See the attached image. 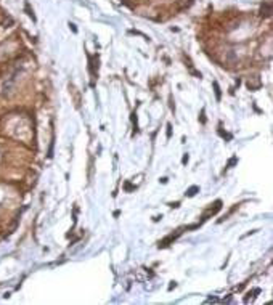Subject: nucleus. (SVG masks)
Returning <instances> with one entry per match:
<instances>
[{
    "label": "nucleus",
    "mask_w": 273,
    "mask_h": 305,
    "mask_svg": "<svg viewBox=\"0 0 273 305\" xmlns=\"http://www.w3.org/2000/svg\"><path fill=\"white\" fill-rule=\"evenodd\" d=\"M260 15H262V16H265V18H268V16L272 15V3H270V2H267L265 7H262Z\"/></svg>",
    "instance_id": "1"
},
{
    "label": "nucleus",
    "mask_w": 273,
    "mask_h": 305,
    "mask_svg": "<svg viewBox=\"0 0 273 305\" xmlns=\"http://www.w3.org/2000/svg\"><path fill=\"white\" fill-rule=\"evenodd\" d=\"M198 191H199V186H191V188L186 189V196H188V197H193L194 194L198 193Z\"/></svg>",
    "instance_id": "2"
},
{
    "label": "nucleus",
    "mask_w": 273,
    "mask_h": 305,
    "mask_svg": "<svg viewBox=\"0 0 273 305\" xmlns=\"http://www.w3.org/2000/svg\"><path fill=\"white\" fill-rule=\"evenodd\" d=\"M214 90H215V97H217V100H220V97H222V93H220V87H219V84L217 82H214Z\"/></svg>",
    "instance_id": "3"
},
{
    "label": "nucleus",
    "mask_w": 273,
    "mask_h": 305,
    "mask_svg": "<svg viewBox=\"0 0 273 305\" xmlns=\"http://www.w3.org/2000/svg\"><path fill=\"white\" fill-rule=\"evenodd\" d=\"M26 11H27V15H29V16H31V18H32V20L35 21V16H34V13H32V10H31V8H29V3H26Z\"/></svg>",
    "instance_id": "4"
},
{
    "label": "nucleus",
    "mask_w": 273,
    "mask_h": 305,
    "mask_svg": "<svg viewBox=\"0 0 273 305\" xmlns=\"http://www.w3.org/2000/svg\"><path fill=\"white\" fill-rule=\"evenodd\" d=\"M170 128L172 127H170V124H169V125H167V138H170V135H172V130H170Z\"/></svg>",
    "instance_id": "5"
},
{
    "label": "nucleus",
    "mask_w": 273,
    "mask_h": 305,
    "mask_svg": "<svg viewBox=\"0 0 273 305\" xmlns=\"http://www.w3.org/2000/svg\"><path fill=\"white\" fill-rule=\"evenodd\" d=\"M188 162V154H185L183 157H182V164H186Z\"/></svg>",
    "instance_id": "6"
},
{
    "label": "nucleus",
    "mask_w": 273,
    "mask_h": 305,
    "mask_svg": "<svg viewBox=\"0 0 273 305\" xmlns=\"http://www.w3.org/2000/svg\"><path fill=\"white\" fill-rule=\"evenodd\" d=\"M201 122H202V124L206 122V117H204V109H202V111H201Z\"/></svg>",
    "instance_id": "7"
}]
</instances>
